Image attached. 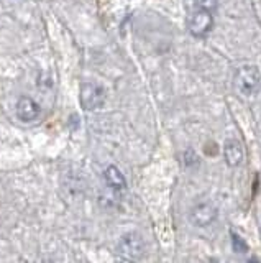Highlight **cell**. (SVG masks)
<instances>
[{
	"label": "cell",
	"mask_w": 261,
	"mask_h": 263,
	"mask_svg": "<svg viewBox=\"0 0 261 263\" xmlns=\"http://www.w3.org/2000/svg\"><path fill=\"white\" fill-rule=\"evenodd\" d=\"M261 86V74L256 66H242L235 74V87L243 96H253Z\"/></svg>",
	"instance_id": "cell-1"
},
{
	"label": "cell",
	"mask_w": 261,
	"mask_h": 263,
	"mask_svg": "<svg viewBox=\"0 0 261 263\" xmlns=\"http://www.w3.org/2000/svg\"><path fill=\"white\" fill-rule=\"evenodd\" d=\"M81 105L86 110H94L99 109L105 102V90L102 86L95 84V82H84L81 86Z\"/></svg>",
	"instance_id": "cell-2"
},
{
	"label": "cell",
	"mask_w": 261,
	"mask_h": 263,
	"mask_svg": "<svg viewBox=\"0 0 261 263\" xmlns=\"http://www.w3.org/2000/svg\"><path fill=\"white\" fill-rule=\"evenodd\" d=\"M212 27H214V16L207 10H199L197 8V10L189 16V20H187V28H189L191 35L197 38L207 36Z\"/></svg>",
	"instance_id": "cell-3"
},
{
	"label": "cell",
	"mask_w": 261,
	"mask_h": 263,
	"mask_svg": "<svg viewBox=\"0 0 261 263\" xmlns=\"http://www.w3.org/2000/svg\"><path fill=\"white\" fill-rule=\"evenodd\" d=\"M118 250L122 255H125L127 258H140L145 252V242L143 237L136 232H128L120 238L118 242Z\"/></svg>",
	"instance_id": "cell-4"
},
{
	"label": "cell",
	"mask_w": 261,
	"mask_h": 263,
	"mask_svg": "<svg viewBox=\"0 0 261 263\" xmlns=\"http://www.w3.org/2000/svg\"><path fill=\"white\" fill-rule=\"evenodd\" d=\"M189 219H191V222L194 226L207 227L217 219V209H215V205H212L209 202L197 204L195 208H192Z\"/></svg>",
	"instance_id": "cell-5"
},
{
	"label": "cell",
	"mask_w": 261,
	"mask_h": 263,
	"mask_svg": "<svg viewBox=\"0 0 261 263\" xmlns=\"http://www.w3.org/2000/svg\"><path fill=\"white\" fill-rule=\"evenodd\" d=\"M39 114H42V109H39V105L33 101V99H30L27 96H23L18 99L17 102V115L18 119L23 120V122H33L39 117Z\"/></svg>",
	"instance_id": "cell-6"
},
{
	"label": "cell",
	"mask_w": 261,
	"mask_h": 263,
	"mask_svg": "<svg viewBox=\"0 0 261 263\" xmlns=\"http://www.w3.org/2000/svg\"><path fill=\"white\" fill-rule=\"evenodd\" d=\"M224 155H225V161L228 166H238V164L243 161V148L240 145V142L236 140H228L224 146Z\"/></svg>",
	"instance_id": "cell-7"
},
{
	"label": "cell",
	"mask_w": 261,
	"mask_h": 263,
	"mask_svg": "<svg viewBox=\"0 0 261 263\" xmlns=\"http://www.w3.org/2000/svg\"><path fill=\"white\" fill-rule=\"evenodd\" d=\"M104 178H105V183H107L109 187H112L113 191H124L127 187V179L124 176V173H122L117 166H109L104 173Z\"/></svg>",
	"instance_id": "cell-8"
},
{
	"label": "cell",
	"mask_w": 261,
	"mask_h": 263,
	"mask_svg": "<svg viewBox=\"0 0 261 263\" xmlns=\"http://www.w3.org/2000/svg\"><path fill=\"white\" fill-rule=\"evenodd\" d=\"M217 2L218 0H194V5L199 10H207L210 13H214L217 8Z\"/></svg>",
	"instance_id": "cell-9"
},
{
	"label": "cell",
	"mask_w": 261,
	"mask_h": 263,
	"mask_svg": "<svg viewBox=\"0 0 261 263\" xmlns=\"http://www.w3.org/2000/svg\"><path fill=\"white\" fill-rule=\"evenodd\" d=\"M232 245H233V250L238 252V253H247L248 252V245L240 235L232 234Z\"/></svg>",
	"instance_id": "cell-10"
}]
</instances>
